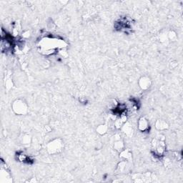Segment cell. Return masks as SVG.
Segmentation results:
<instances>
[{"instance_id":"obj_1","label":"cell","mask_w":183,"mask_h":183,"mask_svg":"<svg viewBox=\"0 0 183 183\" xmlns=\"http://www.w3.org/2000/svg\"><path fill=\"white\" fill-rule=\"evenodd\" d=\"M13 110L17 114L23 115L27 111V105L23 101L17 100L16 101L13 105Z\"/></svg>"},{"instance_id":"obj_2","label":"cell","mask_w":183,"mask_h":183,"mask_svg":"<svg viewBox=\"0 0 183 183\" xmlns=\"http://www.w3.org/2000/svg\"><path fill=\"white\" fill-rule=\"evenodd\" d=\"M138 124H139V129L140 130L144 132L145 130H148L149 128L148 122H147V121L144 118H142L141 119H139V123H138Z\"/></svg>"},{"instance_id":"obj_3","label":"cell","mask_w":183,"mask_h":183,"mask_svg":"<svg viewBox=\"0 0 183 183\" xmlns=\"http://www.w3.org/2000/svg\"><path fill=\"white\" fill-rule=\"evenodd\" d=\"M143 83L142 84H140V87L142 88V89H147L148 87H150V80H144V78H143Z\"/></svg>"}]
</instances>
